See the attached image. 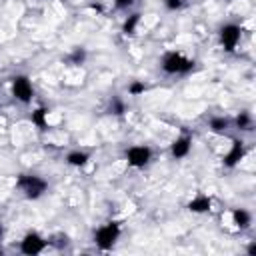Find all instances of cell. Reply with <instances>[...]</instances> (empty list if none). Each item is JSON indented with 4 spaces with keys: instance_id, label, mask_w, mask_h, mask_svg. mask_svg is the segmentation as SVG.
Returning <instances> with one entry per match:
<instances>
[{
    "instance_id": "1",
    "label": "cell",
    "mask_w": 256,
    "mask_h": 256,
    "mask_svg": "<svg viewBox=\"0 0 256 256\" xmlns=\"http://www.w3.org/2000/svg\"><path fill=\"white\" fill-rule=\"evenodd\" d=\"M16 186L24 192L26 198L36 200V198H40V196L46 192L48 182H46L44 178L36 176V174H20L18 180H16Z\"/></svg>"
},
{
    "instance_id": "2",
    "label": "cell",
    "mask_w": 256,
    "mask_h": 256,
    "mask_svg": "<svg viewBox=\"0 0 256 256\" xmlns=\"http://www.w3.org/2000/svg\"><path fill=\"white\" fill-rule=\"evenodd\" d=\"M194 68V60L184 58L180 52H166L162 58V70L166 74H188Z\"/></svg>"
},
{
    "instance_id": "3",
    "label": "cell",
    "mask_w": 256,
    "mask_h": 256,
    "mask_svg": "<svg viewBox=\"0 0 256 256\" xmlns=\"http://www.w3.org/2000/svg\"><path fill=\"white\" fill-rule=\"evenodd\" d=\"M120 236V224L118 222H106L94 232V242L102 250H110Z\"/></svg>"
},
{
    "instance_id": "4",
    "label": "cell",
    "mask_w": 256,
    "mask_h": 256,
    "mask_svg": "<svg viewBox=\"0 0 256 256\" xmlns=\"http://www.w3.org/2000/svg\"><path fill=\"white\" fill-rule=\"evenodd\" d=\"M152 158V150L148 146H130L126 150V160L132 168H144Z\"/></svg>"
},
{
    "instance_id": "5",
    "label": "cell",
    "mask_w": 256,
    "mask_h": 256,
    "mask_svg": "<svg viewBox=\"0 0 256 256\" xmlns=\"http://www.w3.org/2000/svg\"><path fill=\"white\" fill-rule=\"evenodd\" d=\"M240 34H242V30H240V26H236V24H226V26H222V30H220L222 48H224L226 52H234L236 46H238V42H240Z\"/></svg>"
},
{
    "instance_id": "6",
    "label": "cell",
    "mask_w": 256,
    "mask_h": 256,
    "mask_svg": "<svg viewBox=\"0 0 256 256\" xmlns=\"http://www.w3.org/2000/svg\"><path fill=\"white\" fill-rule=\"evenodd\" d=\"M12 94H14L16 100H20L24 104L30 102L32 100V94H34L32 84H30V78L28 76H14L12 78Z\"/></svg>"
},
{
    "instance_id": "7",
    "label": "cell",
    "mask_w": 256,
    "mask_h": 256,
    "mask_svg": "<svg viewBox=\"0 0 256 256\" xmlns=\"http://www.w3.org/2000/svg\"><path fill=\"white\" fill-rule=\"evenodd\" d=\"M44 246H46V240H44L40 234H36V232H28V234L22 238V242H20V250H22L24 254H28V256L40 254V252L44 250Z\"/></svg>"
},
{
    "instance_id": "8",
    "label": "cell",
    "mask_w": 256,
    "mask_h": 256,
    "mask_svg": "<svg viewBox=\"0 0 256 256\" xmlns=\"http://www.w3.org/2000/svg\"><path fill=\"white\" fill-rule=\"evenodd\" d=\"M244 142L242 140H234L232 142V146H230V150L226 152V156H224V166H228V168H234L242 158H244Z\"/></svg>"
},
{
    "instance_id": "9",
    "label": "cell",
    "mask_w": 256,
    "mask_h": 256,
    "mask_svg": "<svg viewBox=\"0 0 256 256\" xmlns=\"http://www.w3.org/2000/svg\"><path fill=\"white\" fill-rule=\"evenodd\" d=\"M190 148H192V138L190 136H180L172 142V156L174 158H184V156H188Z\"/></svg>"
},
{
    "instance_id": "10",
    "label": "cell",
    "mask_w": 256,
    "mask_h": 256,
    "mask_svg": "<svg viewBox=\"0 0 256 256\" xmlns=\"http://www.w3.org/2000/svg\"><path fill=\"white\" fill-rule=\"evenodd\" d=\"M212 208V200L206 196V194H198L196 198H192L188 202V210L190 212H196V214H202V212H208Z\"/></svg>"
},
{
    "instance_id": "11",
    "label": "cell",
    "mask_w": 256,
    "mask_h": 256,
    "mask_svg": "<svg viewBox=\"0 0 256 256\" xmlns=\"http://www.w3.org/2000/svg\"><path fill=\"white\" fill-rule=\"evenodd\" d=\"M232 220H234V224L238 228H248L250 226V214L246 210H242V208H236L232 212Z\"/></svg>"
},
{
    "instance_id": "12",
    "label": "cell",
    "mask_w": 256,
    "mask_h": 256,
    "mask_svg": "<svg viewBox=\"0 0 256 256\" xmlns=\"http://www.w3.org/2000/svg\"><path fill=\"white\" fill-rule=\"evenodd\" d=\"M138 22H140V14L138 12H134V14H130L126 20H124V26H122V32L126 34V36H130V34H134L136 32V26H138Z\"/></svg>"
},
{
    "instance_id": "13",
    "label": "cell",
    "mask_w": 256,
    "mask_h": 256,
    "mask_svg": "<svg viewBox=\"0 0 256 256\" xmlns=\"http://www.w3.org/2000/svg\"><path fill=\"white\" fill-rule=\"evenodd\" d=\"M46 116H48V110L46 108H36L34 112H32V124H36L40 130H44L46 126H48V122H46Z\"/></svg>"
},
{
    "instance_id": "14",
    "label": "cell",
    "mask_w": 256,
    "mask_h": 256,
    "mask_svg": "<svg viewBox=\"0 0 256 256\" xmlns=\"http://www.w3.org/2000/svg\"><path fill=\"white\" fill-rule=\"evenodd\" d=\"M68 164L70 166H84L88 160H90V156L86 154V152H80V150H74V152H70L68 154Z\"/></svg>"
},
{
    "instance_id": "15",
    "label": "cell",
    "mask_w": 256,
    "mask_h": 256,
    "mask_svg": "<svg viewBox=\"0 0 256 256\" xmlns=\"http://www.w3.org/2000/svg\"><path fill=\"white\" fill-rule=\"evenodd\" d=\"M84 60H86V50H84V48H74V50L70 52V56L66 58V62L72 64V66H78V64H82Z\"/></svg>"
},
{
    "instance_id": "16",
    "label": "cell",
    "mask_w": 256,
    "mask_h": 256,
    "mask_svg": "<svg viewBox=\"0 0 256 256\" xmlns=\"http://www.w3.org/2000/svg\"><path fill=\"white\" fill-rule=\"evenodd\" d=\"M228 124H230V120L228 118H224V116H216V118H212L210 120V130L212 132H224L226 128H228Z\"/></svg>"
},
{
    "instance_id": "17",
    "label": "cell",
    "mask_w": 256,
    "mask_h": 256,
    "mask_svg": "<svg viewBox=\"0 0 256 256\" xmlns=\"http://www.w3.org/2000/svg\"><path fill=\"white\" fill-rule=\"evenodd\" d=\"M250 124H252V118H250L248 112H240V114L236 116V126H238L240 130H250Z\"/></svg>"
},
{
    "instance_id": "18",
    "label": "cell",
    "mask_w": 256,
    "mask_h": 256,
    "mask_svg": "<svg viewBox=\"0 0 256 256\" xmlns=\"http://www.w3.org/2000/svg\"><path fill=\"white\" fill-rule=\"evenodd\" d=\"M128 92H130L132 96H140V94H144V92H146V84L136 80V82H132V84L128 86Z\"/></svg>"
},
{
    "instance_id": "19",
    "label": "cell",
    "mask_w": 256,
    "mask_h": 256,
    "mask_svg": "<svg viewBox=\"0 0 256 256\" xmlns=\"http://www.w3.org/2000/svg\"><path fill=\"white\" fill-rule=\"evenodd\" d=\"M186 2H188V0H164V6H166L168 10H180Z\"/></svg>"
},
{
    "instance_id": "20",
    "label": "cell",
    "mask_w": 256,
    "mask_h": 256,
    "mask_svg": "<svg viewBox=\"0 0 256 256\" xmlns=\"http://www.w3.org/2000/svg\"><path fill=\"white\" fill-rule=\"evenodd\" d=\"M110 110H112V114H124V104H122L118 98H114V100L110 102Z\"/></svg>"
},
{
    "instance_id": "21",
    "label": "cell",
    "mask_w": 256,
    "mask_h": 256,
    "mask_svg": "<svg viewBox=\"0 0 256 256\" xmlns=\"http://www.w3.org/2000/svg\"><path fill=\"white\" fill-rule=\"evenodd\" d=\"M134 4V0H114V6L118 8V10H126V8H130Z\"/></svg>"
},
{
    "instance_id": "22",
    "label": "cell",
    "mask_w": 256,
    "mask_h": 256,
    "mask_svg": "<svg viewBox=\"0 0 256 256\" xmlns=\"http://www.w3.org/2000/svg\"><path fill=\"white\" fill-rule=\"evenodd\" d=\"M248 254H252V256L256 254V244H250V248H248Z\"/></svg>"
},
{
    "instance_id": "23",
    "label": "cell",
    "mask_w": 256,
    "mask_h": 256,
    "mask_svg": "<svg viewBox=\"0 0 256 256\" xmlns=\"http://www.w3.org/2000/svg\"><path fill=\"white\" fill-rule=\"evenodd\" d=\"M0 254H2V248H0Z\"/></svg>"
}]
</instances>
